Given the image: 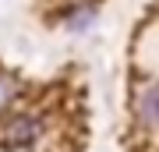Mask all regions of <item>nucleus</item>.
Listing matches in <instances>:
<instances>
[{
  "label": "nucleus",
  "instance_id": "nucleus-1",
  "mask_svg": "<svg viewBox=\"0 0 159 152\" xmlns=\"http://www.w3.org/2000/svg\"><path fill=\"white\" fill-rule=\"evenodd\" d=\"M0 138H4L7 149H29L32 141L43 138V120L35 117V113H14L4 124V135Z\"/></svg>",
  "mask_w": 159,
  "mask_h": 152
},
{
  "label": "nucleus",
  "instance_id": "nucleus-2",
  "mask_svg": "<svg viewBox=\"0 0 159 152\" xmlns=\"http://www.w3.org/2000/svg\"><path fill=\"white\" fill-rule=\"evenodd\" d=\"M138 117L142 124L156 127L159 124V81H148L142 92H138Z\"/></svg>",
  "mask_w": 159,
  "mask_h": 152
},
{
  "label": "nucleus",
  "instance_id": "nucleus-3",
  "mask_svg": "<svg viewBox=\"0 0 159 152\" xmlns=\"http://www.w3.org/2000/svg\"><path fill=\"white\" fill-rule=\"evenodd\" d=\"M18 96H21V81H18L14 74L0 71V110H7V106H11Z\"/></svg>",
  "mask_w": 159,
  "mask_h": 152
}]
</instances>
